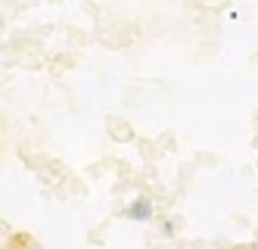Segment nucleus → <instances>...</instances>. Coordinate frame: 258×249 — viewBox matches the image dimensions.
Instances as JSON below:
<instances>
[{"mask_svg":"<svg viewBox=\"0 0 258 249\" xmlns=\"http://www.w3.org/2000/svg\"><path fill=\"white\" fill-rule=\"evenodd\" d=\"M162 234H165V237H171V234H174V221H165V227H162Z\"/></svg>","mask_w":258,"mask_h":249,"instance_id":"obj_2","label":"nucleus"},{"mask_svg":"<svg viewBox=\"0 0 258 249\" xmlns=\"http://www.w3.org/2000/svg\"><path fill=\"white\" fill-rule=\"evenodd\" d=\"M124 215L131 218V221H137V224H146V221H153V215H156V206H153V200H150V196H137V200H131V203H127Z\"/></svg>","mask_w":258,"mask_h":249,"instance_id":"obj_1","label":"nucleus"},{"mask_svg":"<svg viewBox=\"0 0 258 249\" xmlns=\"http://www.w3.org/2000/svg\"><path fill=\"white\" fill-rule=\"evenodd\" d=\"M28 249H44V246H38V243H31V246H28Z\"/></svg>","mask_w":258,"mask_h":249,"instance_id":"obj_3","label":"nucleus"}]
</instances>
